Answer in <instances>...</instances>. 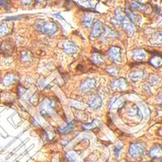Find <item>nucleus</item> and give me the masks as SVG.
Returning a JSON list of instances; mask_svg holds the SVG:
<instances>
[{"mask_svg": "<svg viewBox=\"0 0 162 162\" xmlns=\"http://www.w3.org/2000/svg\"><path fill=\"white\" fill-rule=\"evenodd\" d=\"M37 30L51 36L58 30V25L53 21H46L42 23H38L36 25Z\"/></svg>", "mask_w": 162, "mask_h": 162, "instance_id": "nucleus-1", "label": "nucleus"}, {"mask_svg": "<svg viewBox=\"0 0 162 162\" xmlns=\"http://www.w3.org/2000/svg\"><path fill=\"white\" fill-rule=\"evenodd\" d=\"M54 110V101L50 98H46L41 103L40 112L43 116L52 115Z\"/></svg>", "mask_w": 162, "mask_h": 162, "instance_id": "nucleus-2", "label": "nucleus"}, {"mask_svg": "<svg viewBox=\"0 0 162 162\" xmlns=\"http://www.w3.org/2000/svg\"><path fill=\"white\" fill-rule=\"evenodd\" d=\"M144 152V146L140 143H131L129 148V153L132 157L137 158L143 155Z\"/></svg>", "mask_w": 162, "mask_h": 162, "instance_id": "nucleus-3", "label": "nucleus"}, {"mask_svg": "<svg viewBox=\"0 0 162 162\" xmlns=\"http://www.w3.org/2000/svg\"><path fill=\"white\" fill-rule=\"evenodd\" d=\"M110 89L112 90H118V91H122L127 89V81L123 78H120L118 79H114L111 82L110 85Z\"/></svg>", "mask_w": 162, "mask_h": 162, "instance_id": "nucleus-4", "label": "nucleus"}, {"mask_svg": "<svg viewBox=\"0 0 162 162\" xmlns=\"http://www.w3.org/2000/svg\"><path fill=\"white\" fill-rule=\"evenodd\" d=\"M119 24L122 25V27L123 28V29L125 30L130 36L133 34L135 31V25L133 24V23L128 19L127 17L124 16L123 19H122L121 22L119 23Z\"/></svg>", "mask_w": 162, "mask_h": 162, "instance_id": "nucleus-5", "label": "nucleus"}, {"mask_svg": "<svg viewBox=\"0 0 162 162\" xmlns=\"http://www.w3.org/2000/svg\"><path fill=\"white\" fill-rule=\"evenodd\" d=\"M96 87V80L93 78H88L79 86V89L83 93H88Z\"/></svg>", "mask_w": 162, "mask_h": 162, "instance_id": "nucleus-6", "label": "nucleus"}, {"mask_svg": "<svg viewBox=\"0 0 162 162\" xmlns=\"http://www.w3.org/2000/svg\"><path fill=\"white\" fill-rule=\"evenodd\" d=\"M108 56L115 62H121V50L118 47L113 46L109 50Z\"/></svg>", "mask_w": 162, "mask_h": 162, "instance_id": "nucleus-7", "label": "nucleus"}, {"mask_svg": "<svg viewBox=\"0 0 162 162\" xmlns=\"http://www.w3.org/2000/svg\"><path fill=\"white\" fill-rule=\"evenodd\" d=\"M62 48H63L64 51L68 54H75L78 50L77 46H76L74 42L69 41V40L64 41L63 44H62Z\"/></svg>", "mask_w": 162, "mask_h": 162, "instance_id": "nucleus-8", "label": "nucleus"}, {"mask_svg": "<svg viewBox=\"0 0 162 162\" xmlns=\"http://www.w3.org/2000/svg\"><path fill=\"white\" fill-rule=\"evenodd\" d=\"M149 156L153 159L162 160V146L156 145V146L153 147L149 151Z\"/></svg>", "mask_w": 162, "mask_h": 162, "instance_id": "nucleus-9", "label": "nucleus"}, {"mask_svg": "<svg viewBox=\"0 0 162 162\" xmlns=\"http://www.w3.org/2000/svg\"><path fill=\"white\" fill-rule=\"evenodd\" d=\"M102 23L99 20L95 21L93 24V29L91 31V37H97L102 33Z\"/></svg>", "mask_w": 162, "mask_h": 162, "instance_id": "nucleus-10", "label": "nucleus"}, {"mask_svg": "<svg viewBox=\"0 0 162 162\" xmlns=\"http://www.w3.org/2000/svg\"><path fill=\"white\" fill-rule=\"evenodd\" d=\"M149 43L154 46H162V32H157L150 37Z\"/></svg>", "mask_w": 162, "mask_h": 162, "instance_id": "nucleus-11", "label": "nucleus"}, {"mask_svg": "<svg viewBox=\"0 0 162 162\" xmlns=\"http://www.w3.org/2000/svg\"><path fill=\"white\" fill-rule=\"evenodd\" d=\"M123 104H124V100L122 97H114L110 100V105H109V106H110V108L112 109V110H116V109L122 107V106L123 105Z\"/></svg>", "mask_w": 162, "mask_h": 162, "instance_id": "nucleus-12", "label": "nucleus"}, {"mask_svg": "<svg viewBox=\"0 0 162 162\" xmlns=\"http://www.w3.org/2000/svg\"><path fill=\"white\" fill-rule=\"evenodd\" d=\"M127 115L130 116V117H135L136 115H138L139 120L142 119V117H143V114L141 112V110L136 105L131 106V108L128 109V110H127Z\"/></svg>", "mask_w": 162, "mask_h": 162, "instance_id": "nucleus-13", "label": "nucleus"}, {"mask_svg": "<svg viewBox=\"0 0 162 162\" xmlns=\"http://www.w3.org/2000/svg\"><path fill=\"white\" fill-rule=\"evenodd\" d=\"M17 77H16V75H13V74H8L7 75L4 76V78L3 79L2 83L4 86H10V85H12V84L16 83V81H17Z\"/></svg>", "mask_w": 162, "mask_h": 162, "instance_id": "nucleus-14", "label": "nucleus"}, {"mask_svg": "<svg viewBox=\"0 0 162 162\" xmlns=\"http://www.w3.org/2000/svg\"><path fill=\"white\" fill-rule=\"evenodd\" d=\"M132 58L135 61H143L146 59L147 53L143 50H135Z\"/></svg>", "mask_w": 162, "mask_h": 162, "instance_id": "nucleus-15", "label": "nucleus"}, {"mask_svg": "<svg viewBox=\"0 0 162 162\" xmlns=\"http://www.w3.org/2000/svg\"><path fill=\"white\" fill-rule=\"evenodd\" d=\"M125 12H126V14H127V16H128L127 17L128 19H129L132 22V23L138 24H140L141 19H140V17L138 16V15H136V14H135V13H133L132 12H131V11H130V10L127 8H125Z\"/></svg>", "mask_w": 162, "mask_h": 162, "instance_id": "nucleus-16", "label": "nucleus"}, {"mask_svg": "<svg viewBox=\"0 0 162 162\" xmlns=\"http://www.w3.org/2000/svg\"><path fill=\"white\" fill-rule=\"evenodd\" d=\"M102 105V100H101V97H99V96H97L95 97L93 100H91L90 102V107L93 110H97Z\"/></svg>", "mask_w": 162, "mask_h": 162, "instance_id": "nucleus-17", "label": "nucleus"}, {"mask_svg": "<svg viewBox=\"0 0 162 162\" xmlns=\"http://www.w3.org/2000/svg\"><path fill=\"white\" fill-rule=\"evenodd\" d=\"M149 63L154 68H160V66H162V57L160 55H155L151 58Z\"/></svg>", "mask_w": 162, "mask_h": 162, "instance_id": "nucleus-18", "label": "nucleus"}, {"mask_svg": "<svg viewBox=\"0 0 162 162\" xmlns=\"http://www.w3.org/2000/svg\"><path fill=\"white\" fill-rule=\"evenodd\" d=\"M144 75V72L142 71V70H137V71H135L132 73L131 74L130 77H131V79L132 81H138L139 79H141L143 77Z\"/></svg>", "mask_w": 162, "mask_h": 162, "instance_id": "nucleus-19", "label": "nucleus"}, {"mask_svg": "<svg viewBox=\"0 0 162 162\" xmlns=\"http://www.w3.org/2000/svg\"><path fill=\"white\" fill-rule=\"evenodd\" d=\"M0 48H1L3 53L5 54H11L12 51H13V47H12V44L8 42V41H5L4 43H3Z\"/></svg>", "mask_w": 162, "mask_h": 162, "instance_id": "nucleus-20", "label": "nucleus"}, {"mask_svg": "<svg viewBox=\"0 0 162 162\" xmlns=\"http://www.w3.org/2000/svg\"><path fill=\"white\" fill-rule=\"evenodd\" d=\"M81 6H83L85 8H95L97 5V1L96 0H84V1H80Z\"/></svg>", "mask_w": 162, "mask_h": 162, "instance_id": "nucleus-21", "label": "nucleus"}, {"mask_svg": "<svg viewBox=\"0 0 162 162\" xmlns=\"http://www.w3.org/2000/svg\"><path fill=\"white\" fill-rule=\"evenodd\" d=\"M74 126H75V122H71L70 123L67 124L65 127H61L58 129V131H59L61 134H67L73 129Z\"/></svg>", "mask_w": 162, "mask_h": 162, "instance_id": "nucleus-22", "label": "nucleus"}, {"mask_svg": "<svg viewBox=\"0 0 162 162\" xmlns=\"http://www.w3.org/2000/svg\"><path fill=\"white\" fill-rule=\"evenodd\" d=\"M66 157L70 162H79V156L75 152H69L66 154Z\"/></svg>", "mask_w": 162, "mask_h": 162, "instance_id": "nucleus-23", "label": "nucleus"}, {"mask_svg": "<svg viewBox=\"0 0 162 162\" xmlns=\"http://www.w3.org/2000/svg\"><path fill=\"white\" fill-rule=\"evenodd\" d=\"M93 16L92 14H88L86 16H84L83 20V24L84 25L86 28H89L93 23Z\"/></svg>", "mask_w": 162, "mask_h": 162, "instance_id": "nucleus-24", "label": "nucleus"}, {"mask_svg": "<svg viewBox=\"0 0 162 162\" xmlns=\"http://www.w3.org/2000/svg\"><path fill=\"white\" fill-rule=\"evenodd\" d=\"M102 36L104 37H111V38H114V37H115L117 36V33L114 31L110 30L109 28L105 27L104 29V33H103Z\"/></svg>", "mask_w": 162, "mask_h": 162, "instance_id": "nucleus-25", "label": "nucleus"}, {"mask_svg": "<svg viewBox=\"0 0 162 162\" xmlns=\"http://www.w3.org/2000/svg\"><path fill=\"white\" fill-rule=\"evenodd\" d=\"M92 59H93V62L96 64H102L104 62V60H103L102 57L98 53H94L93 54V56H92Z\"/></svg>", "mask_w": 162, "mask_h": 162, "instance_id": "nucleus-26", "label": "nucleus"}, {"mask_svg": "<svg viewBox=\"0 0 162 162\" xmlns=\"http://www.w3.org/2000/svg\"><path fill=\"white\" fill-rule=\"evenodd\" d=\"M9 31V28L8 25L6 23L0 24V37L6 36Z\"/></svg>", "mask_w": 162, "mask_h": 162, "instance_id": "nucleus-27", "label": "nucleus"}, {"mask_svg": "<svg viewBox=\"0 0 162 162\" xmlns=\"http://www.w3.org/2000/svg\"><path fill=\"white\" fill-rule=\"evenodd\" d=\"M21 60L23 62H29L32 60V54L29 51H23L21 53Z\"/></svg>", "mask_w": 162, "mask_h": 162, "instance_id": "nucleus-28", "label": "nucleus"}, {"mask_svg": "<svg viewBox=\"0 0 162 162\" xmlns=\"http://www.w3.org/2000/svg\"><path fill=\"white\" fill-rule=\"evenodd\" d=\"M159 81H160V78L156 75H152L149 76V79H148V82L150 84V85L152 86H154V85H156L157 84L159 83Z\"/></svg>", "mask_w": 162, "mask_h": 162, "instance_id": "nucleus-29", "label": "nucleus"}, {"mask_svg": "<svg viewBox=\"0 0 162 162\" xmlns=\"http://www.w3.org/2000/svg\"><path fill=\"white\" fill-rule=\"evenodd\" d=\"M114 13H115V17H114V19H115L116 20L118 21V23L119 24L120 22H121L122 19H123V17H124V16L122 15V12H121V8H116L115 12H114Z\"/></svg>", "mask_w": 162, "mask_h": 162, "instance_id": "nucleus-30", "label": "nucleus"}, {"mask_svg": "<svg viewBox=\"0 0 162 162\" xmlns=\"http://www.w3.org/2000/svg\"><path fill=\"white\" fill-rule=\"evenodd\" d=\"M131 8L132 11H135V10H142L143 9V5L138 2H132L131 3Z\"/></svg>", "mask_w": 162, "mask_h": 162, "instance_id": "nucleus-31", "label": "nucleus"}, {"mask_svg": "<svg viewBox=\"0 0 162 162\" xmlns=\"http://www.w3.org/2000/svg\"><path fill=\"white\" fill-rule=\"evenodd\" d=\"M38 100H39V96L37 94V93H35L34 95H33L30 99H29V102L31 103L33 105H37V103H38Z\"/></svg>", "mask_w": 162, "mask_h": 162, "instance_id": "nucleus-32", "label": "nucleus"}, {"mask_svg": "<svg viewBox=\"0 0 162 162\" xmlns=\"http://www.w3.org/2000/svg\"><path fill=\"white\" fill-rule=\"evenodd\" d=\"M106 72H108L110 75H117L118 73V70L116 68H114V67H110V68H108L106 69Z\"/></svg>", "mask_w": 162, "mask_h": 162, "instance_id": "nucleus-33", "label": "nucleus"}, {"mask_svg": "<svg viewBox=\"0 0 162 162\" xmlns=\"http://www.w3.org/2000/svg\"><path fill=\"white\" fill-rule=\"evenodd\" d=\"M72 106H75V108H78V109H84L86 108V105L84 104V103H81L79 102V101H73L72 102Z\"/></svg>", "mask_w": 162, "mask_h": 162, "instance_id": "nucleus-34", "label": "nucleus"}, {"mask_svg": "<svg viewBox=\"0 0 162 162\" xmlns=\"http://www.w3.org/2000/svg\"><path fill=\"white\" fill-rule=\"evenodd\" d=\"M83 127H84V129H85V130H90V129H93V128L97 127V121L93 122V123L88 124V125H84Z\"/></svg>", "mask_w": 162, "mask_h": 162, "instance_id": "nucleus-35", "label": "nucleus"}, {"mask_svg": "<svg viewBox=\"0 0 162 162\" xmlns=\"http://www.w3.org/2000/svg\"><path fill=\"white\" fill-rule=\"evenodd\" d=\"M26 90H27V89H25V88L22 87V86H18L17 93H18V95H19V97H22V96H23V95L25 93Z\"/></svg>", "mask_w": 162, "mask_h": 162, "instance_id": "nucleus-36", "label": "nucleus"}, {"mask_svg": "<svg viewBox=\"0 0 162 162\" xmlns=\"http://www.w3.org/2000/svg\"><path fill=\"white\" fill-rule=\"evenodd\" d=\"M121 148H122V146H118V145H117V146L114 147V154H115L116 156H118V155H119L120 153V151H121Z\"/></svg>", "mask_w": 162, "mask_h": 162, "instance_id": "nucleus-37", "label": "nucleus"}, {"mask_svg": "<svg viewBox=\"0 0 162 162\" xmlns=\"http://www.w3.org/2000/svg\"><path fill=\"white\" fill-rule=\"evenodd\" d=\"M35 0H22V3L25 6H29V5H31L34 3Z\"/></svg>", "mask_w": 162, "mask_h": 162, "instance_id": "nucleus-38", "label": "nucleus"}, {"mask_svg": "<svg viewBox=\"0 0 162 162\" xmlns=\"http://www.w3.org/2000/svg\"><path fill=\"white\" fill-rule=\"evenodd\" d=\"M0 4L3 5L6 9H8V3L7 0H0Z\"/></svg>", "mask_w": 162, "mask_h": 162, "instance_id": "nucleus-39", "label": "nucleus"}, {"mask_svg": "<svg viewBox=\"0 0 162 162\" xmlns=\"http://www.w3.org/2000/svg\"><path fill=\"white\" fill-rule=\"evenodd\" d=\"M23 17V16H13V17H8L5 19V20H13V19H19Z\"/></svg>", "mask_w": 162, "mask_h": 162, "instance_id": "nucleus-40", "label": "nucleus"}, {"mask_svg": "<svg viewBox=\"0 0 162 162\" xmlns=\"http://www.w3.org/2000/svg\"><path fill=\"white\" fill-rule=\"evenodd\" d=\"M55 16H56L57 18H58V19H63V18L62 17V16H60L59 14H55Z\"/></svg>", "mask_w": 162, "mask_h": 162, "instance_id": "nucleus-41", "label": "nucleus"}, {"mask_svg": "<svg viewBox=\"0 0 162 162\" xmlns=\"http://www.w3.org/2000/svg\"><path fill=\"white\" fill-rule=\"evenodd\" d=\"M110 1H114V0H110Z\"/></svg>", "mask_w": 162, "mask_h": 162, "instance_id": "nucleus-42", "label": "nucleus"}]
</instances>
